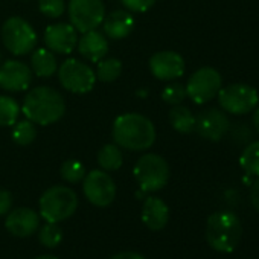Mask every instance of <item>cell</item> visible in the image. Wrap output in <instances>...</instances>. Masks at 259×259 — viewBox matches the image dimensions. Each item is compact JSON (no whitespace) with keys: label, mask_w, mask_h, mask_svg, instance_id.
Returning a JSON list of instances; mask_svg holds the SVG:
<instances>
[{"label":"cell","mask_w":259,"mask_h":259,"mask_svg":"<svg viewBox=\"0 0 259 259\" xmlns=\"http://www.w3.org/2000/svg\"><path fill=\"white\" fill-rule=\"evenodd\" d=\"M113 139L120 148L130 151H145L151 148L156 141V128L144 114L126 113L114 120Z\"/></svg>","instance_id":"cell-1"},{"label":"cell","mask_w":259,"mask_h":259,"mask_svg":"<svg viewBox=\"0 0 259 259\" xmlns=\"http://www.w3.org/2000/svg\"><path fill=\"white\" fill-rule=\"evenodd\" d=\"M22 111L31 122L46 126L58 122L63 117L66 111V102L58 90L46 85L35 87L28 92Z\"/></svg>","instance_id":"cell-2"},{"label":"cell","mask_w":259,"mask_h":259,"mask_svg":"<svg viewBox=\"0 0 259 259\" xmlns=\"http://www.w3.org/2000/svg\"><path fill=\"white\" fill-rule=\"evenodd\" d=\"M241 236V221L233 212H215L207 218L206 239L215 251L232 253L238 247Z\"/></svg>","instance_id":"cell-3"},{"label":"cell","mask_w":259,"mask_h":259,"mask_svg":"<svg viewBox=\"0 0 259 259\" xmlns=\"http://www.w3.org/2000/svg\"><path fill=\"white\" fill-rule=\"evenodd\" d=\"M78 197L67 186H52L40 198V215L48 223H60L75 213Z\"/></svg>","instance_id":"cell-4"},{"label":"cell","mask_w":259,"mask_h":259,"mask_svg":"<svg viewBox=\"0 0 259 259\" xmlns=\"http://www.w3.org/2000/svg\"><path fill=\"white\" fill-rule=\"evenodd\" d=\"M217 96L223 111H227L235 116L248 114L259 104V95L256 89L241 82L221 87Z\"/></svg>","instance_id":"cell-5"},{"label":"cell","mask_w":259,"mask_h":259,"mask_svg":"<svg viewBox=\"0 0 259 259\" xmlns=\"http://www.w3.org/2000/svg\"><path fill=\"white\" fill-rule=\"evenodd\" d=\"M135 177L144 192H156L169 180V165L159 154L142 156L135 166Z\"/></svg>","instance_id":"cell-6"},{"label":"cell","mask_w":259,"mask_h":259,"mask_svg":"<svg viewBox=\"0 0 259 259\" xmlns=\"http://www.w3.org/2000/svg\"><path fill=\"white\" fill-rule=\"evenodd\" d=\"M5 48L14 55H26L37 46V34L22 17H10L2 26Z\"/></svg>","instance_id":"cell-7"},{"label":"cell","mask_w":259,"mask_h":259,"mask_svg":"<svg viewBox=\"0 0 259 259\" xmlns=\"http://www.w3.org/2000/svg\"><path fill=\"white\" fill-rule=\"evenodd\" d=\"M223 87V78L213 67H201L191 75L186 84V95L197 105L212 101Z\"/></svg>","instance_id":"cell-8"},{"label":"cell","mask_w":259,"mask_h":259,"mask_svg":"<svg viewBox=\"0 0 259 259\" xmlns=\"http://www.w3.org/2000/svg\"><path fill=\"white\" fill-rule=\"evenodd\" d=\"M105 17V7L102 0H70L69 19L70 25L78 32H87L102 25Z\"/></svg>","instance_id":"cell-9"},{"label":"cell","mask_w":259,"mask_h":259,"mask_svg":"<svg viewBox=\"0 0 259 259\" xmlns=\"http://www.w3.org/2000/svg\"><path fill=\"white\" fill-rule=\"evenodd\" d=\"M58 79L61 85L72 93H87L95 87L96 73L85 63L70 58L58 69Z\"/></svg>","instance_id":"cell-10"},{"label":"cell","mask_w":259,"mask_h":259,"mask_svg":"<svg viewBox=\"0 0 259 259\" xmlns=\"http://www.w3.org/2000/svg\"><path fill=\"white\" fill-rule=\"evenodd\" d=\"M82 180L84 194L92 204L105 207L113 203L116 197V185L105 171L93 169Z\"/></svg>","instance_id":"cell-11"},{"label":"cell","mask_w":259,"mask_h":259,"mask_svg":"<svg viewBox=\"0 0 259 259\" xmlns=\"http://www.w3.org/2000/svg\"><path fill=\"white\" fill-rule=\"evenodd\" d=\"M230 128L227 114L220 108H206L195 117V132L200 138L218 142L221 141Z\"/></svg>","instance_id":"cell-12"},{"label":"cell","mask_w":259,"mask_h":259,"mask_svg":"<svg viewBox=\"0 0 259 259\" xmlns=\"http://www.w3.org/2000/svg\"><path fill=\"white\" fill-rule=\"evenodd\" d=\"M150 70L160 81H172L185 73V60L174 51H160L150 58Z\"/></svg>","instance_id":"cell-13"},{"label":"cell","mask_w":259,"mask_h":259,"mask_svg":"<svg viewBox=\"0 0 259 259\" xmlns=\"http://www.w3.org/2000/svg\"><path fill=\"white\" fill-rule=\"evenodd\" d=\"M32 70L22 61L10 60L0 66V87L8 92H23L31 85Z\"/></svg>","instance_id":"cell-14"},{"label":"cell","mask_w":259,"mask_h":259,"mask_svg":"<svg viewBox=\"0 0 259 259\" xmlns=\"http://www.w3.org/2000/svg\"><path fill=\"white\" fill-rule=\"evenodd\" d=\"M78 31L69 23H57L45 31V43L51 52L70 54L78 45Z\"/></svg>","instance_id":"cell-15"},{"label":"cell","mask_w":259,"mask_h":259,"mask_svg":"<svg viewBox=\"0 0 259 259\" xmlns=\"http://www.w3.org/2000/svg\"><path fill=\"white\" fill-rule=\"evenodd\" d=\"M38 224H40L38 213L29 207L14 209L13 212L8 213L7 221H5L8 232L19 238H26L35 233L38 229Z\"/></svg>","instance_id":"cell-16"},{"label":"cell","mask_w":259,"mask_h":259,"mask_svg":"<svg viewBox=\"0 0 259 259\" xmlns=\"http://www.w3.org/2000/svg\"><path fill=\"white\" fill-rule=\"evenodd\" d=\"M136 26L135 17L128 10H116L102 20L104 34L111 40L126 38Z\"/></svg>","instance_id":"cell-17"},{"label":"cell","mask_w":259,"mask_h":259,"mask_svg":"<svg viewBox=\"0 0 259 259\" xmlns=\"http://www.w3.org/2000/svg\"><path fill=\"white\" fill-rule=\"evenodd\" d=\"M76 46L79 54L92 63H98L108 52V41L105 35L96 29L84 32Z\"/></svg>","instance_id":"cell-18"},{"label":"cell","mask_w":259,"mask_h":259,"mask_svg":"<svg viewBox=\"0 0 259 259\" xmlns=\"http://www.w3.org/2000/svg\"><path fill=\"white\" fill-rule=\"evenodd\" d=\"M169 220V209L163 200L148 197L142 207V221L151 230H162Z\"/></svg>","instance_id":"cell-19"},{"label":"cell","mask_w":259,"mask_h":259,"mask_svg":"<svg viewBox=\"0 0 259 259\" xmlns=\"http://www.w3.org/2000/svg\"><path fill=\"white\" fill-rule=\"evenodd\" d=\"M32 72L40 78H49L57 72V58L49 49H37L31 57Z\"/></svg>","instance_id":"cell-20"},{"label":"cell","mask_w":259,"mask_h":259,"mask_svg":"<svg viewBox=\"0 0 259 259\" xmlns=\"http://www.w3.org/2000/svg\"><path fill=\"white\" fill-rule=\"evenodd\" d=\"M169 122L176 132L182 135H189L195 130V116L185 105H172L169 111Z\"/></svg>","instance_id":"cell-21"},{"label":"cell","mask_w":259,"mask_h":259,"mask_svg":"<svg viewBox=\"0 0 259 259\" xmlns=\"http://www.w3.org/2000/svg\"><path fill=\"white\" fill-rule=\"evenodd\" d=\"M123 156L116 144H107L98 153V163L104 171H116L122 166Z\"/></svg>","instance_id":"cell-22"},{"label":"cell","mask_w":259,"mask_h":259,"mask_svg":"<svg viewBox=\"0 0 259 259\" xmlns=\"http://www.w3.org/2000/svg\"><path fill=\"white\" fill-rule=\"evenodd\" d=\"M239 165L248 176L259 177V141L250 142L239 156Z\"/></svg>","instance_id":"cell-23"},{"label":"cell","mask_w":259,"mask_h":259,"mask_svg":"<svg viewBox=\"0 0 259 259\" xmlns=\"http://www.w3.org/2000/svg\"><path fill=\"white\" fill-rule=\"evenodd\" d=\"M122 73V63L117 58H107L98 61L96 78L102 82H111Z\"/></svg>","instance_id":"cell-24"},{"label":"cell","mask_w":259,"mask_h":259,"mask_svg":"<svg viewBox=\"0 0 259 259\" xmlns=\"http://www.w3.org/2000/svg\"><path fill=\"white\" fill-rule=\"evenodd\" d=\"M20 114L19 104L10 96H0V126H13Z\"/></svg>","instance_id":"cell-25"},{"label":"cell","mask_w":259,"mask_h":259,"mask_svg":"<svg viewBox=\"0 0 259 259\" xmlns=\"http://www.w3.org/2000/svg\"><path fill=\"white\" fill-rule=\"evenodd\" d=\"M37 136V128L35 123L31 122L29 119L17 122L13 128V141L17 145H29L35 141Z\"/></svg>","instance_id":"cell-26"},{"label":"cell","mask_w":259,"mask_h":259,"mask_svg":"<svg viewBox=\"0 0 259 259\" xmlns=\"http://www.w3.org/2000/svg\"><path fill=\"white\" fill-rule=\"evenodd\" d=\"M38 239L40 242L48 247V248H54L57 247L61 239H63V230L60 229L58 223H46L40 232H38Z\"/></svg>","instance_id":"cell-27"},{"label":"cell","mask_w":259,"mask_h":259,"mask_svg":"<svg viewBox=\"0 0 259 259\" xmlns=\"http://www.w3.org/2000/svg\"><path fill=\"white\" fill-rule=\"evenodd\" d=\"M61 177L69 183H78L85 177V168L75 159L66 160L61 166Z\"/></svg>","instance_id":"cell-28"},{"label":"cell","mask_w":259,"mask_h":259,"mask_svg":"<svg viewBox=\"0 0 259 259\" xmlns=\"http://www.w3.org/2000/svg\"><path fill=\"white\" fill-rule=\"evenodd\" d=\"M186 87L180 82H172L169 85H166L162 92V99L166 102V104H171V105H179L185 101L186 98Z\"/></svg>","instance_id":"cell-29"},{"label":"cell","mask_w":259,"mask_h":259,"mask_svg":"<svg viewBox=\"0 0 259 259\" xmlns=\"http://www.w3.org/2000/svg\"><path fill=\"white\" fill-rule=\"evenodd\" d=\"M41 14L51 19H58L64 13V0H38Z\"/></svg>","instance_id":"cell-30"},{"label":"cell","mask_w":259,"mask_h":259,"mask_svg":"<svg viewBox=\"0 0 259 259\" xmlns=\"http://www.w3.org/2000/svg\"><path fill=\"white\" fill-rule=\"evenodd\" d=\"M120 2L130 13H145L156 4V0H120Z\"/></svg>","instance_id":"cell-31"},{"label":"cell","mask_w":259,"mask_h":259,"mask_svg":"<svg viewBox=\"0 0 259 259\" xmlns=\"http://www.w3.org/2000/svg\"><path fill=\"white\" fill-rule=\"evenodd\" d=\"M253 132L251 130L245 125V122H241L238 123L235 128H233V132H232V136H233V141L236 144H244V142H250L251 141V136Z\"/></svg>","instance_id":"cell-32"},{"label":"cell","mask_w":259,"mask_h":259,"mask_svg":"<svg viewBox=\"0 0 259 259\" xmlns=\"http://www.w3.org/2000/svg\"><path fill=\"white\" fill-rule=\"evenodd\" d=\"M11 204H13L11 194L8 191H5V189H0V217L10 212Z\"/></svg>","instance_id":"cell-33"},{"label":"cell","mask_w":259,"mask_h":259,"mask_svg":"<svg viewBox=\"0 0 259 259\" xmlns=\"http://www.w3.org/2000/svg\"><path fill=\"white\" fill-rule=\"evenodd\" d=\"M250 201H251V206L259 212V177L251 185V189H250Z\"/></svg>","instance_id":"cell-34"},{"label":"cell","mask_w":259,"mask_h":259,"mask_svg":"<svg viewBox=\"0 0 259 259\" xmlns=\"http://www.w3.org/2000/svg\"><path fill=\"white\" fill-rule=\"evenodd\" d=\"M110 259H145V257L135 251H123V253H117V254L111 256Z\"/></svg>","instance_id":"cell-35"},{"label":"cell","mask_w":259,"mask_h":259,"mask_svg":"<svg viewBox=\"0 0 259 259\" xmlns=\"http://www.w3.org/2000/svg\"><path fill=\"white\" fill-rule=\"evenodd\" d=\"M254 113H253V126H254V130H256V133L259 135V105L253 110Z\"/></svg>","instance_id":"cell-36"},{"label":"cell","mask_w":259,"mask_h":259,"mask_svg":"<svg viewBox=\"0 0 259 259\" xmlns=\"http://www.w3.org/2000/svg\"><path fill=\"white\" fill-rule=\"evenodd\" d=\"M35 259H58V257H55V256H49V254H43V256H38V257H35Z\"/></svg>","instance_id":"cell-37"},{"label":"cell","mask_w":259,"mask_h":259,"mask_svg":"<svg viewBox=\"0 0 259 259\" xmlns=\"http://www.w3.org/2000/svg\"><path fill=\"white\" fill-rule=\"evenodd\" d=\"M0 63H2V54H0Z\"/></svg>","instance_id":"cell-38"}]
</instances>
